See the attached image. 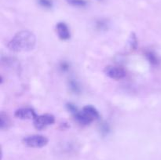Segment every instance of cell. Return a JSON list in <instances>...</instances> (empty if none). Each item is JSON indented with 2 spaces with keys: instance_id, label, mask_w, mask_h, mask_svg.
Instances as JSON below:
<instances>
[{
  "instance_id": "1",
  "label": "cell",
  "mask_w": 161,
  "mask_h": 160,
  "mask_svg": "<svg viewBox=\"0 0 161 160\" xmlns=\"http://www.w3.org/2000/svg\"><path fill=\"white\" fill-rule=\"evenodd\" d=\"M36 43V35L28 30L17 32L8 42L7 47L13 52H27L32 50Z\"/></svg>"
},
{
  "instance_id": "2",
  "label": "cell",
  "mask_w": 161,
  "mask_h": 160,
  "mask_svg": "<svg viewBox=\"0 0 161 160\" xmlns=\"http://www.w3.org/2000/svg\"><path fill=\"white\" fill-rule=\"evenodd\" d=\"M48 142V138L42 135H31L23 139L24 144L31 148H42L45 147Z\"/></svg>"
},
{
  "instance_id": "3",
  "label": "cell",
  "mask_w": 161,
  "mask_h": 160,
  "mask_svg": "<svg viewBox=\"0 0 161 160\" xmlns=\"http://www.w3.org/2000/svg\"><path fill=\"white\" fill-rule=\"evenodd\" d=\"M55 122V118L51 114H44L37 115L33 119L34 126L36 130H42L48 125H53Z\"/></svg>"
},
{
  "instance_id": "4",
  "label": "cell",
  "mask_w": 161,
  "mask_h": 160,
  "mask_svg": "<svg viewBox=\"0 0 161 160\" xmlns=\"http://www.w3.org/2000/svg\"><path fill=\"white\" fill-rule=\"evenodd\" d=\"M105 75L108 77H109L110 78H113V79H122L124 77L126 76L127 73L124 71V69H123L122 67H116V66H113L109 65L105 67V70H104Z\"/></svg>"
},
{
  "instance_id": "5",
  "label": "cell",
  "mask_w": 161,
  "mask_h": 160,
  "mask_svg": "<svg viewBox=\"0 0 161 160\" xmlns=\"http://www.w3.org/2000/svg\"><path fill=\"white\" fill-rule=\"evenodd\" d=\"M14 116L20 119H34L37 116L35 110L31 108H21L16 110Z\"/></svg>"
},
{
  "instance_id": "6",
  "label": "cell",
  "mask_w": 161,
  "mask_h": 160,
  "mask_svg": "<svg viewBox=\"0 0 161 160\" xmlns=\"http://www.w3.org/2000/svg\"><path fill=\"white\" fill-rule=\"evenodd\" d=\"M56 29L58 35V37L61 40L65 41L70 39V31H69V27L67 26V24L65 23H64V22H59V23H58V24L56 26Z\"/></svg>"
},
{
  "instance_id": "7",
  "label": "cell",
  "mask_w": 161,
  "mask_h": 160,
  "mask_svg": "<svg viewBox=\"0 0 161 160\" xmlns=\"http://www.w3.org/2000/svg\"><path fill=\"white\" fill-rule=\"evenodd\" d=\"M74 117H75V120L79 122L81 125H89L91 124L93 121L94 120V119L93 117H91L90 115H88L87 113L85 112L84 111H78L75 115H73Z\"/></svg>"
},
{
  "instance_id": "8",
  "label": "cell",
  "mask_w": 161,
  "mask_h": 160,
  "mask_svg": "<svg viewBox=\"0 0 161 160\" xmlns=\"http://www.w3.org/2000/svg\"><path fill=\"white\" fill-rule=\"evenodd\" d=\"M83 111H84L85 112L87 113L88 115L91 116V117L94 118V119H99V113L97 111V110L94 107L91 106V105H86L85 106L84 108H83Z\"/></svg>"
},
{
  "instance_id": "9",
  "label": "cell",
  "mask_w": 161,
  "mask_h": 160,
  "mask_svg": "<svg viewBox=\"0 0 161 160\" xmlns=\"http://www.w3.org/2000/svg\"><path fill=\"white\" fill-rule=\"evenodd\" d=\"M9 125H10V121H9V117L2 112L0 115V129L3 130L5 129H8Z\"/></svg>"
},
{
  "instance_id": "10",
  "label": "cell",
  "mask_w": 161,
  "mask_h": 160,
  "mask_svg": "<svg viewBox=\"0 0 161 160\" xmlns=\"http://www.w3.org/2000/svg\"><path fill=\"white\" fill-rule=\"evenodd\" d=\"M69 88L75 93H80V90H81L80 85L74 79H71L69 81Z\"/></svg>"
},
{
  "instance_id": "11",
  "label": "cell",
  "mask_w": 161,
  "mask_h": 160,
  "mask_svg": "<svg viewBox=\"0 0 161 160\" xmlns=\"http://www.w3.org/2000/svg\"><path fill=\"white\" fill-rule=\"evenodd\" d=\"M129 44H130V48L135 50L138 46V39H137L136 35H135V33H131L130 34V38H129Z\"/></svg>"
},
{
  "instance_id": "12",
  "label": "cell",
  "mask_w": 161,
  "mask_h": 160,
  "mask_svg": "<svg viewBox=\"0 0 161 160\" xmlns=\"http://www.w3.org/2000/svg\"><path fill=\"white\" fill-rule=\"evenodd\" d=\"M146 57H147L148 61L151 63L153 65H156V64H158V58L157 57L155 54L152 52H148L146 53Z\"/></svg>"
},
{
  "instance_id": "13",
  "label": "cell",
  "mask_w": 161,
  "mask_h": 160,
  "mask_svg": "<svg viewBox=\"0 0 161 160\" xmlns=\"http://www.w3.org/2000/svg\"><path fill=\"white\" fill-rule=\"evenodd\" d=\"M67 3L72 6H79V7L85 6L86 5V2L85 0H67Z\"/></svg>"
},
{
  "instance_id": "14",
  "label": "cell",
  "mask_w": 161,
  "mask_h": 160,
  "mask_svg": "<svg viewBox=\"0 0 161 160\" xmlns=\"http://www.w3.org/2000/svg\"><path fill=\"white\" fill-rule=\"evenodd\" d=\"M39 3L41 6L45 8H51L53 6L50 0H39Z\"/></svg>"
},
{
  "instance_id": "15",
  "label": "cell",
  "mask_w": 161,
  "mask_h": 160,
  "mask_svg": "<svg viewBox=\"0 0 161 160\" xmlns=\"http://www.w3.org/2000/svg\"><path fill=\"white\" fill-rule=\"evenodd\" d=\"M66 107H67V109L73 115H75V113L78 111V109H77L76 106L72 103H68L67 105H66Z\"/></svg>"
},
{
  "instance_id": "16",
  "label": "cell",
  "mask_w": 161,
  "mask_h": 160,
  "mask_svg": "<svg viewBox=\"0 0 161 160\" xmlns=\"http://www.w3.org/2000/svg\"><path fill=\"white\" fill-rule=\"evenodd\" d=\"M60 68L62 72H67L69 70V64L66 61H62L60 64Z\"/></svg>"
}]
</instances>
